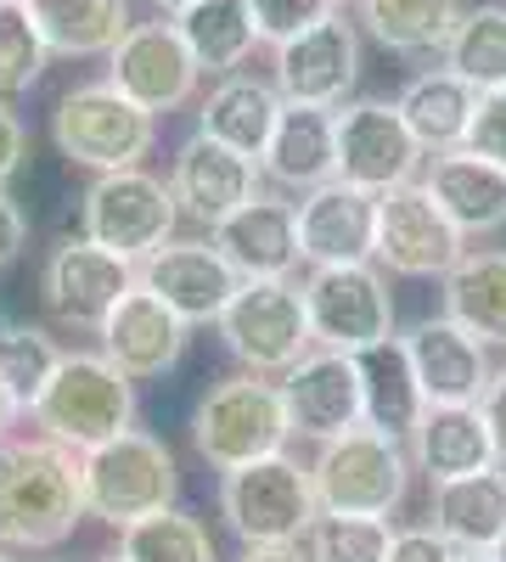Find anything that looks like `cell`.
Returning a JSON list of instances; mask_svg holds the SVG:
<instances>
[{
    "mask_svg": "<svg viewBox=\"0 0 506 562\" xmlns=\"http://www.w3.org/2000/svg\"><path fill=\"white\" fill-rule=\"evenodd\" d=\"M400 349H405V366H411V378H417L428 405H479L484 400L490 371H495L490 349L468 333V326H456L445 310L411 321Z\"/></svg>",
    "mask_w": 506,
    "mask_h": 562,
    "instance_id": "17",
    "label": "cell"
},
{
    "mask_svg": "<svg viewBox=\"0 0 506 562\" xmlns=\"http://www.w3.org/2000/svg\"><path fill=\"white\" fill-rule=\"evenodd\" d=\"M445 68L468 79L479 97L506 90V7H462V23L445 45Z\"/></svg>",
    "mask_w": 506,
    "mask_h": 562,
    "instance_id": "34",
    "label": "cell"
},
{
    "mask_svg": "<svg viewBox=\"0 0 506 562\" xmlns=\"http://www.w3.org/2000/svg\"><path fill=\"white\" fill-rule=\"evenodd\" d=\"M405 130L417 135L423 158L456 153L468 147V130H473V108H479V90L468 79H456L450 68H428L417 79H405V90L394 97Z\"/></svg>",
    "mask_w": 506,
    "mask_h": 562,
    "instance_id": "26",
    "label": "cell"
},
{
    "mask_svg": "<svg viewBox=\"0 0 506 562\" xmlns=\"http://www.w3.org/2000/svg\"><path fill=\"white\" fill-rule=\"evenodd\" d=\"M40 439H52L74 456L97 450L119 434L135 428V383L97 349H63L52 383L40 389V400L29 405Z\"/></svg>",
    "mask_w": 506,
    "mask_h": 562,
    "instance_id": "2",
    "label": "cell"
},
{
    "mask_svg": "<svg viewBox=\"0 0 506 562\" xmlns=\"http://www.w3.org/2000/svg\"><path fill=\"white\" fill-rule=\"evenodd\" d=\"M79 484H85V512L102 518L113 529H130L153 518V512H169L180 495V467L175 450L147 434V428H130L97 450L79 456Z\"/></svg>",
    "mask_w": 506,
    "mask_h": 562,
    "instance_id": "5",
    "label": "cell"
},
{
    "mask_svg": "<svg viewBox=\"0 0 506 562\" xmlns=\"http://www.w3.org/2000/svg\"><path fill=\"white\" fill-rule=\"evenodd\" d=\"M52 140H57V153L68 164H79V169H97V175L142 169V158L153 153V140H158V119L142 113L108 79H97V85H74L68 97L57 102Z\"/></svg>",
    "mask_w": 506,
    "mask_h": 562,
    "instance_id": "7",
    "label": "cell"
},
{
    "mask_svg": "<svg viewBox=\"0 0 506 562\" xmlns=\"http://www.w3.org/2000/svg\"><path fill=\"white\" fill-rule=\"evenodd\" d=\"M45 63H52V52H45V40L34 29L29 0H0V102L34 90Z\"/></svg>",
    "mask_w": 506,
    "mask_h": 562,
    "instance_id": "38",
    "label": "cell"
},
{
    "mask_svg": "<svg viewBox=\"0 0 506 562\" xmlns=\"http://www.w3.org/2000/svg\"><path fill=\"white\" fill-rule=\"evenodd\" d=\"M445 315L484 344L506 349V248H468L445 276Z\"/></svg>",
    "mask_w": 506,
    "mask_h": 562,
    "instance_id": "29",
    "label": "cell"
},
{
    "mask_svg": "<svg viewBox=\"0 0 506 562\" xmlns=\"http://www.w3.org/2000/svg\"><path fill=\"white\" fill-rule=\"evenodd\" d=\"M0 562H12V551H0Z\"/></svg>",
    "mask_w": 506,
    "mask_h": 562,
    "instance_id": "53",
    "label": "cell"
},
{
    "mask_svg": "<svg viewBox=\"0 0 506 562\" xmlns=\"http://www.w3.org/2000/svg\"><path fill=\"white\" fill-rule=\"evenodd\" d=\"M187 333H192V326L180 321L158 293H147L142 281H135V288L108 310V321L97 326L102 355L124 371L130 383H147V378L175 371L180 355H187Z\"/></svg>",
    "mask_w": 506,
    "mask_h": 562,
    "instance_id": "21",
    "label": "cell"
},
{
    "mask_svg": "<svg viewBox=\"0 0 506 562\" xmlns=\"http://www.w3.org/2000/svg\"><path fill=\"white\" fill-rule=\"evenodd\" d=\"M237 562H310L304 546H248Z\"/></svg>",
    "mask_w": 506,
    "mask_h": 562,
    "instance_id": "45",
    "label": "cell"
},
{
    "mask_svg": "<svg viewBox=\"0 0 506 562\" xmlns=\"http://www.w3.org/2000/svg\"><path fill=\"white\" fill-rule=\"evenodd\" d=\"M79 220H85V237L97 248L142 265L147 254H158L175 237L180 209H175L169 180H158L147 169H113V175H97L85 186Z\"/></svg>",
    "mask_w": 506,
    "mask_h": 562,
    "instance_id": "10",
    "label": "cell"
},
{
    "mask_svg": "<svg viewBox=\"0 0 506 562\" xmlns=\"http://www.w3.org/2000/svg\"><path fill=\"white\" fill-rule=\"evenodd\" d=\"M248 12H254L259 40L288 45V40H299L304 29H315L321 18H333L338 7H333V0H248Z\"/></svg>",
    "mask_w": 506,
    "mask_h": 562,
    "instance_id": "39",
    "label": "cell"
},
{
    "mask_svg": "<svg viewBox=\"0 0 506 562\" xmlns=\"http://www.w3.org/2000/svg\"><path fill=\"white\" fill-rule=\"evenodd\" d=\"M288 439H293V422H288L282 383L254 378V371L220 378L192 411V445L214 473H237L248 461L282 456Z\"/></svg>",
    "mask_w": 506,
    "mask_h": 562,
    "instance_id": "4",
    "label": "cell"
},
{
    "mask_svg": "<svg viewBox=\"0 0 506 562\" xmlns=\"http://www.w3.org/2000/svg\"><path fill=\"white\" fill-rule=\"evenodd\" d=\"M57 360H63V344L45 333V326H29V321H7V326H0V383H7V394L23 411L40 400L45 383H52Z\"/></svg>",
    "mask_w": 506,
    "mask_h": 562,
    "instance_id": "36",
    "label": "cell"
},
{
    "mask_svg": "<svg viewBox=\"0 0 506 562\" xmlns=\"http://www.w3.org/2000/svg\"><path fill=\"white\" fill-rule=\"evenodd\" d=\"M423 186L434 192V203L450 214V225L462 231L468 243L506 231V169L479 158L473 147H456V153L428 158Z\"/></svg>",
    "mask_w": 506,
    "mask_h": 562,
    "instance_id": "24",
    "label": "cell"
},
{
    "mask_svg": "<svg viewBox=\"0 0 506 562\" xmlns=\"http://www.w3.org/2000/svg\"><path fill=\"white\" fill-rule=\"evenodd\" d=\"M85 518L79 456L52 439L0 445V551H52Z\"/></svg>",
    "mask_w": 506,
    "mask_h": 562,
    "instance_id": "1",
    "label": "cell"
},
{
    "mask_svg": "<svg viewBox=\"0 0 506 562\" xmlns=\"http://www.w3.org/2000/svg\"><path fill=\"white\" fill-rule=\"evenodd\" d=\"M135 288V265L97 248L90 237H68L52 248L40 270V299L52 310L63 326H85V333H97L108 321V310Z\"/></svg>",
    "mask_w": 506,
    "mask_h": 562,
    "instance_id": "15",
    "label": "cell"
},
{
    "mask_svg": "<svg viewBox=\"0 0 506 562\" xmlns=\"http://www.w3.org/2000/svg\"><path fill=\"white\" fill-rule=\"evenodd\" d=\"M180 40L192 45V57L203 74H243V63L254 57L259 45V29H254V12L248 0H198L192 12L175 18Z\"/></svg>",
    "mask_w": 506,
    "mask_h": 562,
    "instance_id": "32",
    "label": "cell"
},
{
    "mask_svg": "<svg viewBox=\"0 0 506 562\" xmlns=\"http://www.w3.org/2000/svg\"><path fill=\"white\" fill-rule=\"evenodd\" d=\"M360 23L394 57H445L462 0H360Z\"/></svg>",
    "mask_w": 506,
    "mask_h": 562,
    "instance_id": "31",
    "label": "cell"
},
{
    "mask_svg": "<svg viewBox=\"0 0 506 562\" xmlns=\"http://www.w3.org/2000/svg\"><path fill=\"white\" fill-rule=\"evenodd\" d=\"M479 411H484V422H490L495 456H501V467H506V366H495V371H490V389H484Z\"/></svg>",
    "mask_w": 506,
    "mask_h": 562,
    "instance_id": "43",
    "label": "cell"
},
{
    "mask_svg": "<svg viewBox=\"0 0 506 562\" xmlns=\"http://www.w3.org/2000/svg\"><path fill=\"white\" fill-rule=\"evenodd\" d=\"M135 281H142L147 293H158L187 326L220 321V310L243 288V276L214 248V237H180V243L169 237L158 254H147L135 265Z\"/></svg>",
    "mask_w": 506,
    "mask_h": 562,
    "instance_id": "16",
    "label": "cell"
},
{
    "mask_svg": "<svg viewBox=\"0 0 506 562\" xmlns=\"http://www.w3.org/2000/svg\"><path fill=\"white\" fill-rule=\"evenodd\" d=\"M360 378H366V428L411 439V428L423 422L428 400H423L417 378H411L400 338L383 344V349H372V355H360Z\"/></svg>",
    "mask_w": 506,
    "mask_h": 562,
    "instance_id": "33",
    "label": "cell"
},
{
    "mask_svg": "<svg viewBox=\"0 0 506 562\" xmlns=\"http://www.w3.org/2000/svg\"><path fill=\"white\" fill-rule=\"evenodd\" d=\"M333 7H338V12H344V7H360V0H333Z\"/></svg>",
    "mask_w": 506,
    "mask_h": 562,
    "instance_id": "50",
    "label": "cell"
},
{
    "mask_svg": "<svg viewBox=\"0 0 506 562\" xmlns=\"http://www.w3.org/2000/svg\"><path fill=\"white\" fill-rule=\"evenodd\" d=\"M209 237L243 281H293V270L304 265L299 259V209L270 192L243 203L232 220H220Z\"/></svg>",
    "mask_w": 506,
    "mask_h": 562,
    "instance_id": "22",
    "label": "cell"
},
{
    "mask_svg": "<svg viewBox=\"0 0 506 562\" xmlns=\"http://www.w3.org/2000/svg\"><path fill=\"white\" fill-rule=\"evenodd\" d=\"M299 546L310 562H389L394 529H389V518H338V512H321Z\"/></svg>",
    "mask_w": 506,
    "mask_h": 562,
    "instance_id": "37",
    "label": "cell"
},
{
    "mask_svg": "<svg viewBox=\"0 0 506 562\" xmlns=\"http://www.w3.org/2000/svg\"><path fill=\"white\" fill-rule=\"evenodd\" d=\"M428 524L456 546V551H495V540L506 535V467H490V473L473 479H450L434 484V506Z\"/></svg>",
    "mask_w": 506,
    "mask_h": 562,
    "instance_id": "28",
    "label": "cell"
},
{
    "mask_svg": "<svg viewBox=\"0 0 506 562\" xmlns=\"http://www.w3.org/2000/svg\"><path fill=\"white\" fill-rule=\"evenodd\" d=\"M119 557H130V562H220L209 529L180 506L153 512V518L119 529Z\"/></svg>",
    "mask_w": 506,
    "mask_h": 562,
    "instance_id": "35",
    "label": "cell"
},
{
    "mask_svg": "<svg viewBox=\"0 0 506 562\" xmlns=\"http://www.w3.org/2000/svg\"><path fill=\"white\" fill-rule=\"evenodd\" d=\"M456 562H495V557H484V551H456Z\"/></svg>",
    "mask_w": 506,
    "mask_h": 562,
    "instance_id": "48",
    "label": "cell"
},
{
    "mask_svg": "<svg viewBox=\"0 0 506 562\" xmlns=\"http://www.w3.org/2000/svg\"><path fill=\"white\" fill-rule=\"evenodd\" d=\"M360 79V29L333 12L315 29H304L299 40L276 45V90L293 108H344L349 90Z\"/></svg>",
    "mask_w": 506,
    "mask_h": 562,
    "instance_id": "14",
    "label": "cell"
},
{
    "mask_svg": "<svg viewBox=\"0 0 506 562\" xmlns=\"http://www.w3.org/2000/svg\"><path fill=\"white\" fill-rule=\"evenodd\" d=\"M97 562H130V557H97Z\"/></svg>",
    "mask_w": 506,
    "mask_h": 562,
    "instance_id": "51",
    "label": "cell"
},
{
    "mask_svg": "<svg viewBox=\"0 0 506 562\" xmlns=\"http://www.w3.org/2000/svg\"><path fill=\"white\" fill-rule=\"evenodd\" d=\"M265 169L232 147H220L214 135H192V140H180V153H175V169H169V192H175V209L198 220V225H220V220H232L243 203H254L265 192Z\"/></svg>",
    "mask_w": 506,
    "mask_h": 562,
    "instance_id": "20",
    "label": "cell"
},
{
    "mask_svg": "<svg viewBox=\"0 0 506 562\" xmlns=\"http://www.w3.org/2000/svg\"><path fill=\"white\" fill-rule=\"evenodd\" d=\"M299 259L310 270L372 265L378 259V198L349 180H327L299 203Z\"/></svg>",
    "mask_w": 506,
    "mask_h": 562,
    "instance_id": "19",
    "label": "cell"
},
{
    "mask_svg": "<svg viewBox=\"0 0 506 562\" xmlns=\"http://www.w3.org/2000/svg\"><path fill=\"white\" fill-rule=\"evenodd\" d=\"M411 450L394 434L378 428H349L338 439H327L310 461V484L321 512H338V518H394L405 506L411 490Z\"/></svg>",
    "mask_w": 506,
    "mask_h": 562,
    "instance_id": "3",
    "label": "cell"
},
{
    "mask_svg": "<svg viewBox=\"0 0 506 562\" xmlns=\"http://www.w3.org/2000/svg\"><path fill=\"white\" fill-rule=\"evenodd\" d=\"M220 344L254 378H288V371L315 349L304 293L293 281H243L237 299L220 310Z\"/></svg>",
    "mask_w": 506,
    "mask_h": 562,
    "instance_id": "8",
    "label": "cell"
},
{
    "mask_svg": "<svg viewBox=\"0 0 506 562\" xmlns=\"http://www.w3.org/2000/svg\"><path fill=\"white\" fill-rule=\"evenodd\" d=\"M220 518L243 546H299L321 518L310 467L282 450L237 467V473H220Z\"/></svg>",
    "mask_w": 506,
    "mask_h": 562,
    "instance_id": "6",
    "label": "cell"
},
{
    "mask_svg": "<svg viewBox=\"0 0 506 562\" xmlns=\"http://www.w3.org/2000/svg\"><path fill=\"white\" fill-rule=\"evenodd\" d=\"M18 416H23V405L7 394V383H0V445L12 439V428H18Z\"/></svg>",
    "mask_w": 506,
    "mask_h": 562,
    "instance_id": "46",
    "label": "cell"
},
{
    "mask_svg": "<svg viewBox=\"0 0 506 562\" xmlns=\"http://www.w3.org/2000/svg\"><path fill=\"white\" fill-rule=\"evenodd\" d=\"M276 119H282V90L259 74H225L203 102V135H214L220 147H232L254 164L270 147Z\"/></svg>",
    "mask_w": 506,
    "mask_h": 562,
    "instance_id": "27",
    "label": "cell"
},
{
    "mask_svg": "<svg viewBox=\"0 0 506 562\" xmlns=\"http://www.w3.org/2000/svg\"><path fill=\"white\" fill-rule=\"evenodd\" d=\"M23 243H29V220H23V209L7 198V186H0V270L23 254Z\"/></svg>",
    "mask_w": 506,
    "mask_h": 562,
    "instance_id": "44",
    "label": "cell"
},
{
    "mask_svg": "<svg viewBox=\"0 0 506 562\" xmlns=\"http://www.w3.org/2000/svg\"><path fill=\"white\" fill-rule=\"evenodd\" d=\"M45 52L57 57H108L135 29L130 0H29Z\"/></svg>",
    "mask_w": 506,
    "mask_h": 562,
    "instance_id": "30",
    "label": "cell"
},
{
    "mask_svg": "<svg viewBox=\"0 0 506 562\" xmlns=\"http://www.w3.org/2000/svg\"><path fill=\"white\" fill-rule=\"evenodd\" d=\"M23 153H29L23 119L12 113V102H0V186H7V180L23 169Z\"/></svg>",
    "mask_w": 506,
    "mask_h": 562,
    "instance_id": "42",
    "label": "cell"
},
{
    "mask_svg": "<svg viewBox=\"0 0 506 562\" xmlns=\"http://www.w3.org/2000/svg\"><path fill=\"white\" fill-rule=\"evenodd\" d=\"M468 254V237L450 225V214L434 203V192L423 180H405L394 192L378 198V259L389 276L405 281H428V276H450Z\"/></svg>",
    "mask_w": 506,
    "mask_h": 562,
    "instance_id": "11",
    "label": "cell"
},
{
    "mask_svg": "<svg viewBox=\"0 0 506 562\" xmlns=\"http://www.w3.org/2000/svg\"><path fill=\"white\" fill-rule=\"evenodd\" d=\"M338 180L360 186V192H394L405 180H423V147L417 135L405 130L400 108L383 102V97H360V102H344L338 113Z\"/></svg>",
    "mask_w": 506,
    "mask_h": 562,
    "instance_id": "12",
    "label": "cell"
},
{
    "mask_svg": "<svg viewBox=\"0 0 506 562\" xmlns=\"http://www.w3.org/2000/svg\"><path fill=\"white\" fill-rule=\"evenodd\" d=\"M468 147H473L479 158H490V164L506 169V90H484V97H479Z\"/></svg>",
    "mask_w": 506,
    "mask_h": 562,
    "instance_id": "40",
    "label": "cell"
},
{
    "mask_svg": "<svg viewBox=\"0 0 506 562\" xmlns=\"http://www.w3.org/2000/svg\"><path fill=\"white\" fill-rule=\"evenodd\" d=\"M411 467L428 473V484H450V479H473L501 467L495 439H490V422L479 405H428L423 422L411 428L405 439Z\"/></svg>",
    "mask_w": 506,
    "mask_h": 562,
    "instance_id": "23",
    "label": "cell"
},
{
    "mask_svg": "<svg viewBox=\"0 0 506 562\" xmlns=\"http://www.w3.org/2000/svg\"><path fill=\"white\" fill-rule=\"evenodd\" d=\"M203 68L192 57V45L180 40L175 18L164 23H135L113 52H108V85L124 90V97L142 108V113H175V108H187L192 102V90H198Z\"/></svg>",
    "mask_w": 506,
    "mask_h": 562,
    "instance_id": "13",
    "label": "cell"
},
{
    "mask_svg": "<svg viewBox=\"0 0 506 562\" xmlns=\"http://www.w3.org/2000/svg\"><path fill=\"white\" fill-rule=\"evenodd\" d=\"M490 557H495V562H506V535L495 540V551H490Z\"/></svg>",
    "mask_w": 506,
    "mask_h": 562,
    "instance_id": "49",
    "label": "cell"
},
{
    "mask_svg": "<svg viewBox=\"0 0 506 562\" xmlns=\"http://www.w3.org/2000/svg\"><path fill=\"white\" fill-rule=\"evenodd\" d=\"M338 108H293L282 102V119L270 130V147L259 169L288 186V192H315V186L338 180Z\"/></svg>",
    "mask_w": 506,
    "mask_h": 562,
    "instance_id": "25",
    "label": "cell"
},
{
    "mask_svg": "<svg viewBox=\"0 0 506 562\" xmlns=\"http://www.w3.org/2000/svg\"><path fill=\"white\" fill-rule=\"evenodd\" d=\"M304 315H310V338L315 349H338V355H372L394 344V293L389 276L378 265H333V270H310L299 281Z\"/></svg>",
    "mask_w": 506,
    "mask_h": 562,
    "instance_id": "9",
    "label": "cell"
},
{
    "mask_svg": "<svg viewBox=\"0 0 506 562\" xmlns=\"http://www.w3.org/2000/svg\"><path fill=\"white\" fill-rule=\"evenodd\" d=\"M7 321H12V315H7V310H0V326H7Z\"/></svg>",
    "mask_w": 506,
    "mask_h": 562,
    "instance_id": "52",
    "label": "cell"
},
{
    "mask_svg": "<svg viewBox=\"0 0 506 562\" xmlns=\"http://www.w3.org/2000/svg\"><path fill=\"white\" fill-rule=\"evenodd\" d=\"M153 7H158L164 18H180V12H192V7H198V0H153Z\"/></svg>",
    "mask_w": 506,
    "mask_h": 562,
    "instance_id": "47",
    "label": "cell"
},
{
    "mask_svg": "<svg viewBox=\"0 0 506 562\" xmlns=\"http://www.w3.org/2000/svg\"><path fill=\"white\" fill-rule=\"evenodd\" d=\"M282 400H288V422L299 439L327 445L349 428L366 422V378H360V355H338V349H310L288 378H282Z\"/></svg>",
    "mask_w": 506,
    "mask_h": 562,
    "instance_id": "18",
    "label": "cell"
},
{
    "mask_svg": "<svg viewBox=\"0 0 506 562\" xmlns=\"http://www.w3.org/2000/svg\"><path fill=\"white\" fill-rule=\"evenodd\" d=\"M389 562H456V546H450V540H445L434 524H417V529H394Z\"/></svg>",
    "mask_w": 506,
    "mask_h": 562,
    "instance_id": "41",
    "label": "cell"
}]
</instances>
